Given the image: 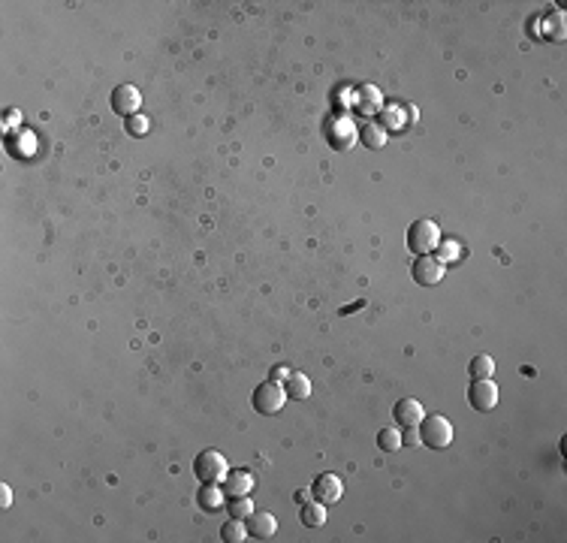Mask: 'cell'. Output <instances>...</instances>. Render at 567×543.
Segmentation results:
<instances>
[{
    "instance_id": "1",
    "label": "cell",
    "mask_w": 567,
    "mask_h": 543,
    "mask_svg": "<svg viewBox=\"0 0 567 543\" xmlns=\"http://www.w3.org/2000/svg\"><path fill=\"white\" fill-rule=\"evenodd\" d=\"M417 429H420V444L432 450H443L453 444V422L441 414H425Z\"/></svg>"
},
{
    "instance_id": "2",
    "label": "cell",
    "mask_w": 567,
    "mask_h": 543,
    "mask_svg": "<svg viewBox=\"0 0 567 543\" xmlns=\"http://www.w3.org/2000/svg\"><path fill=\"white\" fill-rule=\"evenodd\" d=\"M438 241H441V233H438V224H434V220L420 217L411 224V229H408V250L411 254H417V257L434 254Z\"/></svg>"
},
{
    "instance_id": "3",
    "label": "cell",
    "mask_w": 567,
    "mask_h": 543,
    "mask_svg": "<svg viewBox=\"0 0 567 543\" xmlns=\"http://www.w3.org/2000/svg\"><path fill=\"white\" fill-rule=\"evenodd\" d=\"M251 405H254L257 414L272 417V414H278V410L287 405V389H284L278 380H266V384H260V387L254 389V396H251Z\"/></svg>"
},
{
    "instance_id": "4",
    "label": "cell",
    "mask_w": 567,
    "mask_h": 543,
    "mask_svg": "<svg viewBox=\"0 0 567 543\" xmlns=\"http://www.w3.org/2000/svg\"><path fill=\"white\" fill-rule=\"evenodd\" d=\"M227 459H224V452H218V450H202L199 456L194 459V474H196V480L199 483H224V477H227Z\"/></svg>"
},
{
    "instance_id": "5",
    "label": "cell",
    "mask_w": 567,
    "mask_h": 543,
    "mask_svg": "<svg viewBox=\"0 0 567 543\" xmlns=\"http://www.w3.org/2000/svg\"><path fill=\"white\" fill-rule=\"evenodd\" d=\"M468 401L474 410L480 414H489L498 405V387L492 384V377H474L471 387H468Z\"/></svg>"
},
{
    "instance_id": "6",
    "label": "cell",
    "mask_w": 567,
    "mask_h": 543,
    "mask_svg": "<svg viewBox=\"0 0 567 543\" xmlns=\"http://www.w3.org/2000/svg\"><path fill=\"white\" fill-rule=\"evenodd\" d=\"M311 495L329 507V504H335V501H341L344 483H341L338 474H332V471H323V474H317V477H314V483H311Z\"/></svg>"
},
{
    "instance_id": "7",
    "label": "cell",
    "mask_w": 567,
    "mask_h": 543,
    "mask_svg": "<svg viewBox=\"0 0 567 543\" xmlns=\"http://www.w3.org/2000/svg\"><path fill=\"white\" fill-rule=\"evenodd\" d=\"M411 275H413V281H417L420 287H434V284H441L443 281V263H438L432 254H422V257L413 260Z\"/></svg>"
},
{
    "instance_id": "8",
    "label": "cell",
    "mask_w": 567,
    "mask_h": 543,
    "mask_svg": "<svg viewBox=\"0 0 567 543\" xmlns=\"http://www.w3.org/2000/svg\"><path fill=\"white\" fill-rule=\"evenodd\" d=\"M139 106H142L139 88H133V85H118V88L112 90V112H115V115H124V118L139 115Z\"/></svg>"
},
{
    "instance_id": "9",
    "label": "cell",
    "mask_w": 567,
    "mask_h": 543,
    "mask_svg": "<svg viewBox=\"0 0 567 543\" xmlns=\"http://www.w3.org/2000/svg\"><path fill=\"white\" fill-rule=\"evenodd\" d=\"M245 525H248V537L269 540V537H275V531H278V519H275V513H269V510H254L245 519Z\"/></svg>"
},
{
    "instance_id": "10",
    "label": "cell",
    "mask_w": 567,
    "mask_h": 543,
    "mask_svg": "<svg viewBox=\"0 0 567 543\" xmlns=\"http://www.w3.org/2000/svg\"><path fill=\"white\" fill-rule=\"evenodd\" d=\"M353 136H356V130H353V124H350L347 118H329V121H326V139H329V142L335 145L338 151L350 148Z\"/></svg>"
},
{
    "instance_id": "11",
    "label": "cell",
    "mask_w": 567,
    "mask_h": 543,
    "mask_svg": "<svg viewBox=\"0 0 567 543\" xmlns=\"http://www.w3.org/2000/svg\"><path fill=\"white\" fill-rule=\"evenodd\" d=\"M392 417H396L399 426H420L425 410H422V405L417 398H399L396 408H392Z\"/></svg>"
},
{
    "instance_id": "12",
    "label": "cell",
    "mask_w": 567,
    "mask_h": 543,
    "mask_svg": "<svg viewBox=\"0 0 567 543\" xmlns=\"http://www.w3.org/2000/svg\"><path fill=\"white\" fill-rule=\"evenodd\" d=\"M251 489H254V474H251L248 468L227 471V477H224V492L227 495H248Z\"/></svg>"
},
{
    "instance_id": "13",
    "label": "cell",
    "mask_w": 567,
    "mask_h": 543,
    "mask_svg": "<svg viewBox=\"0 0 567 543\" xmlns=\"http://www.w3.org/2000/svg\"><path fill=\"white\" fill-rule=\"evenodd\" d=\"M224 495L227 492L218 489V483H202V489L196 492V504H199V510L215 513V510L224 507Z\"/></svg>"
},
{
    "instance_id": "14",
    "label": "cell",
    "mask_w": 567,
    "mask_h": 543,
    "mask_svg": "<svg viewBox=\"0 0 567 543\" xmlns=\"http://www.w3.org/2000/svg\"><path fill=\"white\" fill-rule=\"evenodd\" d=\"M359 142L371 148V151H380L383 145H387V130H383L380 124H374V121H368V124L359 127Z\"/></svg>"
},
{
    "instance_id": "15",
    "label": "cell",
    "mask_w": 567,
    "mask_h": 543,
    "mask_svg": "<svg viewBox=\"0 0 567 543\" xmlns=\"http://www.w3.org/2000/svg\"><path fill=\"white\" fill-rule=\"evenodd\" d=\"M299 519H302V525H308V528H320L323 522H326V504H323V501H305L299 510Z\"/></svg>"
},
{
    "instance_id": "16",
    "label": "cell",
    "mask_w": 567,
    "mask_h": 543,
    "mask_svg": "<svg viewBox=\"0 0 567 543\" xmlns=\"http://www.w3.org/2000/svg\"><path fill=\"white\" fill-rule=\"evenodd\" d=\"M284 389H287V398H308L311 396V380L302 371H290L287 380H284Z\"/></svg>"
},
{
    "instance_id": "17",
    "label": "cell",
    "mask_w": 567,
    "mask_h": 543,
    "mask_svg": "<svg viewBox=\"0 0 567 543\" xmlns=\"http://www.w3.org/2000/svg\"><path fill=\"white\" fill-rule=\"evenodd\" d=\"M220 540H224V543H241V540H248V525H245V519L229 516L224 525H220Z\"/></svg>"
},
{
    "instance_id": "18",
    "label": "cell",
    "mask_w": 567,
    "mask_h": 543,
    "mask_svg": "<svg viewBox=\"0 0 567 543\" xmlns=\"http://www.w3.org/2000/svg\"><path fill=\"white\" fill-rule=\"evenodd\" d=\"M380 106H383V100H380V94L374 90L371 85H362L359 88V112L362 115H374V112H380Z\"/></svg>"
},
{
    "instance_id": "19",
    "label": "cell",
    "mask_w": 567,
    "mask_h": 543,
    "mask_svg": "<svg viewBox=\"0 0 567 543\" xmlns=\"http://www.w3.org/2000/svg\"><path fill=\"white\" fill-rule=\"evenodd\" d=\"M227 510H229L236 519H248L251 513H254V501H251V495H229Z\"/></svg>"
},
{
    "instance_id": "20",
    "label": "cell",
    "mask_w": 567,
    "mask_h": 543,
    "mask_svg": "<svg viewBox=\"0 0 567 543\" xmlns=\"http://www.w3.org/2000/svg\"><path fill=\"white\" fill-rule=\"evenodd\" d=\"M468 371H471V377H492L495 375V359L489 354H477L471 359Z\"/></svg>"
},
{
    "instance_id": "21",
    "label": "cell",
    "mask_w": 567,
    "mask_h": 543,
    "mask_svg": "<svg viewBox=\"0 0 567 543\" xmlns=\"http://www.w3.org/2000/svg\"><path fill=\"white\" fill-rule=\"evenodd\" d=\"M378 447L387 452H396L401 447V431L399 429H380L378 431Z\"/></svg>"
},
{
    "instance_id": "22",
    "label": "cell",
    "mask_w": 567,
    "mask_h": 543,
    "mask_svg": "<svg viewBox=\"0 0 567 543\" xmlns=\"http://www.w3.org/2000/svg\"><path fill=\"white\" fill-rule=\"evenodd\" d=\"M438 263H453L455 257H459V245L455 241H438V248H434V254H432Z\"/></svg>"
},
{
    "instance_id": "23",
    "label": "cell",
    "mask_w": 567,
    "mask_h": 543,
    "mask_svg": "<svg viewBox=\"0 0 567 543\" xmlns=\"http://www.w3.org/2000/svg\"><path fill=\"white\" fill-rule=\"evenodd\" d=\"M546 36L555 39V43H561V39H564V13H561V9L552 15V22H546Z\"/></svg>"
},
{
    "instance_id": "24",
    "label": "cell",
    "mask_w": 567,
    "mask_h": 543,
    "mask_svg": "<svg viewBox=\"0 0 567 543\" xmlns=\"http://www.w3.org/2000/svg\"><path fill=\"white\" fill-rule=\"evenodd\" d=\"M124 127H127V133H130V136H145V133H148V118H142V115H130Z\"/></svg>"
},
{
    "instance_id": "25",
    "label": "cell",
    "mask_w": 567,
    "mask_h": 543,
    "mask_svg": "<svg viewBox=\"0 0 567 543\" xmlns=\"http://www.w3.org/2000/svg\"><path fill=\"white\" fill-rule=\"evenodd\" d=\"M401 444H408V447H417V444H420V429H417V426H404Z\"/></svg>"
},
{
    "instance_id": "26",
    "label": "cell",
    "mask_w": 567,
    "mask_h": 543,
    "mask_svg": "<svg viewBox=\"0 0 567 543\" xmlns=\"http://www.w3.org/2000/svg\"><path fill=\"white\" fill-rule=\"evenodd\" d=\"M9 504H13V489H9L6 486V483H4V486H0V507H9Z\"/></svg>"
},
{
    "instance_id": "27",
    "label": "cell",
    "mask_w": 567,
    "mask_h": 543,
    "mask_svg": "<svg viewBox=\"0 0 567 543\" xmlns=\"http://www.w3.org/2000/svg\"><path fill=\"white\" fill-rule=\"evenodd\" d=\"M287 375H290L287 366H275V368H272V377L269 380H278V384H281V380H287Z\"/></svg>"
},
{
    "instance_id": "28",
    "label": "cell",
    "mask_w": 567,
    "mask_h": 543,
    "mask_svg": "<svg viewBox=\"0 0 567 543\" xmlns=\"http://www.w3.org/2000/svg\"><path fill=\"white\" fill-rule=\"evenodd\" d=\"M383 118H387V124L392 127V130H401L404 124H401V121H399V112H387V115H383Z\"/></svg>"
},
{
    "instance_id": "29",
    "label": "cell",
    "mask_w": 567,
    "mask_h": 543,
    "mask_svg": "<svg viewBox=\"0 0 567 543\" xmlns=\"http://www.w3.org/2000/svg\"><path fill=\"white\" fill-rule=\"evenodd\" d=\"M308 495H311V492H296V501H299V504H305Z\"/></svg>"
}]
</instances>
